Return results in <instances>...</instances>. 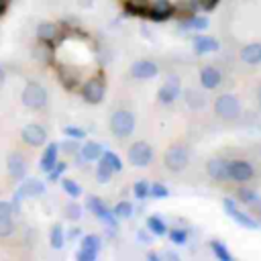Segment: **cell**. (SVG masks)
Returning <instances> with one entry per match:
<instances>
[{"instance_id":"23","label":"cell","mask_w":261,"mask_h":261,"mask_svg":"<svg viewBox=\"0 0 261 261\" xmlns=\"http://www.w3.org/2000/svg\"><path fill=\"white\" fill-rule=\"evenodd\" d=\"M188 24L194 27V29H206V27H208V18H204V16H194Z\"/></svg>"},{"instance_id":"16","label":"cell","mask_w":261,"mask_h":261,"mask_svg":"<svg viewBox=\"0 0 261 261\" xmlns=\"http://www.w3.org/2000/svg\"><path fill=\"white\" fill-rule=\"evenodd\" d=\"M22 139H24L29 145L37 147V145L45 143V139H47V133H45L41 126H27V128L22 130Z\"/></svg>"},{"instance_id":"29","label":"cell","mask_w":261,"mask_h":261,"mask_svg":"<svg viewBox=\"0 0 261 261\" xmlns=\"http://www.w3.org/2000/svg\"><path fill=\"white\" fill-rule=\"evenodd\" d=\"M257 102H259V106H261V86H259V90H257Z\"/></svg>"},{"instance_id":"30","label":"cell","mask_w":261,"mask_h":261,"mask_svg":"<svg viewBox=\"0 0 261 261\" xmlns=\"http://www.w3.org/2000/svg\"><path fill=\"white\" fill-rule=\"evenodd\" d=\"M4 6H6V0H0V14H2V10H4Z\"/></svg>"},{"instance_id":"4","label":"cell","mask_w":261,"mask_h":261,"mask_svg":"<svg viewBox=\"0 0 261 261\" xmlns=\"http://www.w3.org/2000/svg\"><path fill=\"white\" fill-rule=\"evenodd\" d=\"M104 92H106V84H104V80H102V77H98V75L90 77V80H88V82H84V84H82V88H80V94H82V96H84V100H86V102H90V104L100 102V100L104 98Z\"/></svg>"},{"instance_id":"26","label":"cell","mask_w":261,"mask_h":261,"mask_svg":"<svg viewBox=\"0 0 261 261\" xmlns=\"http://www.w3.org/2000/svg\"><path fill=\"white\" fill-rule=\"evenodd\" d=\"M116 210H118V214H120V216H126V214H128V210H130V206H128L126 202H122V204H118V208H116Z\"/></svg>"},{"instance_id":"6","label":"cell","mask_w":261,"mask_h":261,"mask_svg":"<svg viewBox=\"0 0 261 261\" xmlns=\"http://www.w3.org/2000/svg\"><path fill=\"white\" fill-rule=\"evenodd\" d=\"M110 126H112V133L120 139H124L126 135L133 133V114L126 112V110H116L112 114V120H110Z\"/></svg>"},{"instance_id":"11","label":"cell","mask_w":261,"mask_h":261,"mask_svg":"<svg viewBox=\"0 0 261 261\" xmlns=\"http://www.w3.org/2000/svg\"><path fill=\"white\" fill-rule=\"evenodd\" d=\"M179 96V80L177 77H169L163 82V86L159 88V102L161 104H173Z\"/></svg>"},{"instance_id":"1","label":"cell","mask_w":261,"mask_h":261,"mask_svg":"<svg viewBox=\"0 0 261 261\" xmlns=\"http://www.w3.org/2000/svg\"><path fill=\"white\" fill-rule=\"evenodd\" d=\"M214 114L226 122L230 120H237L241 116V102L237 96L232 94H220L216 100H214Z\"/></svg>"},{"instance_id":"20","label":"cell","mask_w":261,"mask_h":261,"mask_svg":"<svg viewBox=\"0 0 261 261\" xmlns=\"http://www.w3.org/2000/svg\"><path fill=\"white\" fill-rule=\"evenodd\" d=\"M186 102L192 106V108H200V106H204V96L202 94H198V92H194V90H190L188 94H186Z\"/></svg>"},{"instance_id":"12","label":"cell","mask_w":261,"mask_h":261,"mask_svg":"<svg viewBox=\"0 0 261 261\" xmlns=\"http://www.w3.org/2000/svg\"><path fill=\"white\" fill-rule=\"evenodd\" d=\"M151 157H153V151L147 143H137L128 149V159L135 165H147L151 161Z\"/></svg>"},{"instance_id":"22","label":"cell","mask_w":261,"mask_h":261,"mask_svg":"<svg viewBox=\"0 0 261 261\" xmlns=\"http://www.w3.org/2000/svg\"><path fill=\"white\" fill-rule=\"evenodd\" d=\"M149 226H151L157 234H163V232H165V224H163L159 218H155V216H153V218H149Z\"/></svg>"},{"instance_id":"15","label":"cell","mask_w":261,"mask_h":261,"mask_svg":"<svg viewBox=\"0 0 261 261\" xmlns=\"http://www.w3.org/2000/svg\"><path fill=\"white\" fill-rule=\"evenodd\" d=\"M157 73V65L153 61H139L130 67V75L133 77H139V80H145V77H153Z\"/></svg>"},{"instance_id":"8","label":"cell","mask_w":261,"mask_h":261,"mask_svg":"<svg viewBox=\"0 0 261 261\" xmlns=\"http://www.w3.org/2000/svg\"><path fill=\"white\" fill-rule=\"evenodd\" d=\"M206 171L214 181H230L228 179V161L222 157H212L206 163Z\"/></svg>"},{"instance_id":"19","label":"cell","mask_w":261,"mask_h":261,"mask_svg":"<svg viewBox=\"0 0 261 261\" xmlns=\"http://www.w3.org/2000/svg\"><path fill=\"white\" fill-rule=\"evenodd\" d=\"M210 247H212L214 255H216L220 261H230V259H232V255L228 253V249L224 247V243H220V241H212V243H210Z\"/></svg>"},{"instance_id":"13","label":"cell","mask_w":261,"mask_h":261,"mask_svg":"<svg viewBox=\"0 0 261 261\" xmlns=\"http://www.w3.org/2000/svg\"><path fill=\"white\" fill-rule=\"evenodd\" d=\"M241 59L247 63V65H259L261 63V43H247L243 49H241Z\"/></svg>"},{"instance_id":"2","label":"cell","mask_w":261,"mask_h":261,"mask_svg":"<svg viewBox=\"0 0 261 261\" xmlns=\"http://www.w3.org/2000/svg\"><path fill=\"white\" fill-rule=\"evenodd\" d=\"M163 163L169 171L177 173V171H184L190 163V151L186 145H171L165 155H163Z\"/></svg>"},{"instance_id":"21","label":"cell","mask_w":261,"mask_h":261,"mask_svg":"<svg viewBox=\"0 0 261 261\" xmlns=\"http://www.w3.org/2000/svg\"><path fill=\"white\" fill-rule=\"evenodd\" d=\"M12 230H14V226H12L10 218H8V214H0V237L10 234Z\"/></svg>"},{"instance_id":"27","label":"cell","mask_w":261,"mask_h":261,"mask_svg":"<svg viewBox=\"0 0 261 261\" xmlns=\"http://www.w3.org/2000/svg\"><path fill=\"white\" fill-rule=\"evenodd\" d=\"M147 190H149V188H147V184H145V181H141V184L137 186V194H139L141 198H143V196L147 194Z\"/></svg>"},{"instance_id":"10","label":"cell","mask_w":261,"mask_h":261,"mask_svg":"<svg viewBox=\"0 0 261 261\" xmlns=\"http://www.w3.org/2000/svg\"><path fill=\"white\" fill-rule=\"evenodd\" d=\"M200 84L204 90H216L222 84V73L214 65H204L200 69Z\"/></svg>"},{"instance_id":"3","label":"cell","mask_w":261,"mask_h":261,"mask_svg":"<svg viewBox=\"0 0 261 261\" xmlns=\"http://www.w3.org/2000/svg\"><path fill=\"white\" fill-rule=\"evenodd\" d=\"M255 175L253 165L247 159H230L228 161V179L237 184H247Z\"/></svg>"},{"instance_id":"9","label":"cell","mask_w":261,"mask_h":261,"mask_svg":"<svg viewBox=\"0 0 261 261\" xmlns=\"http://www.w3.org/2000/svg\"><path fill=\"white\" fill-rule=\"evenodd\" d=\"M171 14H173V6L169 0H153V2H149L145 16H149L153 20H165Z\"/></svg>"},{"instance_id":"7","label":"cell","mask_w":261,"mask_h":261,"mask_svg":"<svg viewBox=\"0 0 261 261\" xmlns=\"http://www.w3.org/2000/svg\"><path fill=\"white\" fill-rule=\"evenodd\" d=\"M22 98H24V104L31 108H43L47 104V94L39 84H29Z\"/></svg>"},{"instance_id":"31","label":"cell","mask_w":261,"mask_h":261,"mask_svg":"<svg viewBox=\"0 0 261 261\" xmlns=\"http://www.w3.org/2000/svg\"><path fill=\"white\" fill-rule=\"evenodd\" d=\"M0 80H2V71H0Z\"/></svg>"},{"instance_id":"5","label":"cell","mask_w":261,"mask_h":261,"mask_svg":"<svg viewBox=\"0 0 261 261\" xmlns=\"http://www.w3.org/2000/svg\"><path fill=\"white\" fill-rule=\"evenodd\" d=\"M224 210H226V214H228L237 224H241L243 228L255 230V228H259V226H261V222H259V220H255V218H253V216H249L247 212L239 210V208H237V204H234L230 198H226V200H224Z\"/></svg>"},{"instance_id":"28","label":"cell","mask_w":261,"mask_h":261,"mask_svg":"<svg viewBox=\"0 0 261 261\" xmlns=\"http://www.w3.org/2000/svg\"><path fill=\"white\" fill-rule=\"evenodd\" d=\"M153 192H155L157 196H165V194H167V192H165V188H161V186H155V188H153Z\"/></svg>"},{"instance_id":"18","label":"cell","mask_w":261,"mask_h":261,"mask_svg":"<svg viewBox=\"0 0 261 261\" xmlns=\"http://www.w3.org/2000/svg\"><path fill=\"white\" fill-rule=\"evenodd\" d=\"M234 196H237V200H239V202H243V204H249V206L259 202V194H257L255 190H249V188H239Z\"/></svg>"},{"instance_id":"14","label":"cell","mask_w":261,"mask_h":261,"mask_svg":"<svg viewBox=\"0 0 261 261\" xmlns=\"http://www.w3.org/2000/svg\"><path fill=\"white\" fill-rule=\"evenodd\" d=\"M194 49H196L198 55H202V53H212V51L218 49V41H216L214 37H208V35H198V37L194 39Z\"/></svg>"},{"instance_id":"17","label":"cell","mask_w":261,"mask_h":261,"mask_svg":"<svg viewBox=\"0 0 261 261\" xmlns=\"http://www.w3.org/2000/svg\"><path fill=\"white\" fill-rule=\"evenodd\" d=\"M39 39L43 41V43H53L57 37H59V27L55 24V22H43L41 27H39Z\"/></svg>"},{"instance_id":"24","label":"cell","mask_w":261,"mask_h":261,"mask_svg":"<svg viewBox=\"0 0 261 261\" xmlns=\"http://www.w3.org/2000/svg\"><path fill=\"white\" fill-rule=\"evenodd\" d=\"M84 155L88 159H96L100 155V147L98 145H88V147H84Z\"/></svg>"},{"instance_id":"25","label":"cell","mask_w":261,"mask_h":261,"mask_svg":"<svg viewBox=\"0 0 261 261\" xmlns=\"http://www.w3.org/2000/svg\"><path fill=\"white\" fill-rule=\"evenodd\" d=\"M171 241L177 243V245H181L186 241V232L184 230H171Z\"/></svg>"}]
</instances>
